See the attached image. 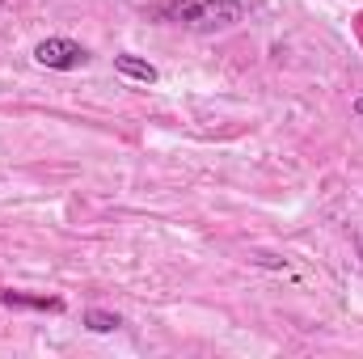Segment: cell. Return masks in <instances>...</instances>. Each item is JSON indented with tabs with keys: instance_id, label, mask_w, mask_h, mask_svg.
Masks as SVG:
<instances>
[{
	"instance_id": "cell-3",
	"label": "cell",
	"mask_w": 363,
	"mask_h": 359,
	"mask_svg": "<svg viewBox=\"0 0 363 359\" xmlns=\"http://www.w3.org/2000/svg\"><path fill=\"white\" fill-rule=\"evenodd\" d=\"M114 72H118V77H127V81H140V85H157V81H161V72H157L148 60L131 55V51L114 55Z\"/></svg>"
},
{
	"instance_id": "cell-2",
	"label": "cell",
	"mask_w": 363,
	"mask_h": 359,
	"mask_svg": "<svg viewBox=\"0 0 363 359\" xmlns=\"http://www.w3.org/2000/svg\"><path fill=\"white\" fill-rule=\"evenodd\" d=\"M34 64L51 68V72H72V68H85L89 64V51L72 38H43L34 47Z\"/></svg>"
},
{
	"instance_id": "cell-7",
	"label": "cell",
	"mask_w": 363,
	"mask_h": 359,
	"mask_svg": "<svg viewBox=\"0 0 363 359\" xmlns=\"http://www.w3.org/2000/svg\"><path fill=\"white\" fill-rule=\"evenodd\" d=\"M359 258H363V237H359Z\"/></svg>"
},
{
	"instance_id": "cell-6",
	"label": "cell",
	"mask_w": 363,
	"mask_h": 359,
	"mask_svg": "<svg viewBox=\"0 0 363 359\" xmlns=\"http://www.w3.org/2000/svg\"><path fill=\"white\" fill-rule=\"evenodd\" d=\"M355 114H359V118H363V97H359V101H355Z\"/></svg>"
},
{
	"instance_id": "cell-5",
	"label": "cell",
	"mask_w": 363,
	"mask_h": 359,
	"mask_svg": "<svg viewBox=\"0 0 363 359\" xmlns=\"http://www.w3.org/2000/svg\"><path fill=\"white\" fill-rule=\"evenodd\" d=\"M85 326H89L93 334H110V330H118L123 321H118L114 313H101V309H89V313H85Z\"/></svg>"
},
{
	"instance_id": "cell-1",
	"label": "cell",
	"mask_w": 363,
	"mask_h": 359,
	"mask_svg": "<svg viewBox=\"0 0 363 359\" xmlns=\"http://www.w3.org/2000/svg\"><path fill=\"white\" fill-rule=\"evenodd\" d=\"M165 17L190 30H228L245 17V9L241 0H178L165 9Z\"/></svg>"
},
{
	"instance_id": "cell-4",
	"label": "cell",
	"mask_w": 363,
	"mask_h": 359,
	"mask_svg": "<svg viewBox=\"0 0 363 359\" xmlns=\"http://www.w3.org/2000/svg\"><path fill=\"white\" fill-rule=\"evenodd\" d=\"M0 300H4V304H21V309H51V313L64 309L55 296H26V292H0Z\"/></svg>"
}]
</instances>
